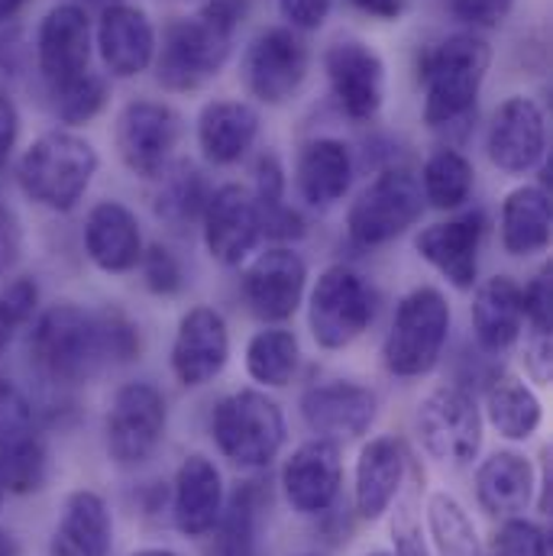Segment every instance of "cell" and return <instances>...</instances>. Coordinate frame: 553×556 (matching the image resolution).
<instances>
[{
  "instance_id": "1",
  "label": "cell",
  "mask_w": 553,
  "mask_h": 556,
  "mask_svg": "<svg viewBox=\"0 0 553 556\" xmlns=\"http://www.w3.org/2000/svg\"><path fill=\"white\" fill-rule=\"evenodd\" d=\"M250 0H204L191 16L165 23L155 46V81L172 94H191L211 85L234 55L237 29Z\"/></svg>"
},
{
  "instance_id": "2",
  "label": "cell",
  "mask_w": 553,
  "mask_h": 556,
  "mask_svg": "<svg viewBox=\"0 0 553 556\" xmlns=\"http://www.w3.org/2000/svg\"><path fill=\"white\" fill-rule=\"evenodd\" d=\"M492 46L479 33H450L427 46L417 59V85L424 91L420 117L430 130H453L476 114Z\"/></svg>"
},
{
  "instance_id": "3",
  "label": "cell",
  "mask_w": 553,
  "mask_h": 556,
  "mask_svg": "<svg viewBox=\"0 0 553 556\" xmlns=\"http://www.w3.org/2000/svg\"><path fill=\"white\" fill-rule=\"evenodd\" d=\"M29 356L36 372L59 389L95 382L111 366L101 314L72 301L46 307L29 330Z\"/></svg>"
},
{
  "instance_id": "4",
  "label": "cell",
  "mask_w": 553,
  "mask_h": 556,
  "mask_svg": "<svg viewBox=\"0 0 553 556\" xmlns=\"http://www.w3.org/2000/svg\"><path fill=\"white\" fill-rule=\"evenodd\" d=\"M217 453L243 469L263 472L276 463L288 440V420L266 389H237L224 395L208 420Z\"/></svg>"
},
{
  "instance_id": "5",
  "label": "cell",
  "mask_w": 553,
  "mask_h": 556,
  "mask_svg": "<svg viewBox=\"0 0 553 556\" xmlns=\"http://www.w3.org/2000/svg\"><path fill=\"white\" fill-rule=\"evenodd\" d=\"M101 168L98 149L72 130H49L23 152L16 181L29 201L46 211L68 214L88 194Z\"/></svg>"
},
{
  "instance_id": "6",
  "label": "cell",
  "mask_w": 553,
  "mask_h": 556,
  "mask_svg": "<svg viewBox=\"0 0 553 556\" xmlns=\"http://www.w3.org/2000/svg\"><path fill=\"white\" fill-rule=\"evenodd\" d=\"M453 327V307L433 285H417L402 294L389 333L382 340V366L395 379L430 376L447 350Z\"/></svg>"
},
{
  "instance_id": "7",
  "label": "cell",
  "mask_w": 553,
  "mask_h": 556,
  "mask_svg": "<svg viewBox=\"0 0 553 556\" xmlns=\"http://www.w3.org/2000/svg\"><path fill=\"white\" fill-rule=\"evenodd\" d=\"M424 194L417 172L402 162H389L353 198L347 211V233L356 247L376 250L405 237L424 214Z\"/></svg>"
},
{
  "instance_id": "8",
  "label": "cell",
  "mask_w": 553,
  "mask_h": 556,
  "mask_svg": "<svg viewBox=\"0 0 553 556\" xmlns=\"http://www.w3.org/2000/svg\"><path fill=\"white\" fill-rule=\"evenodd\" d=\"M376 320V291L347 263L327 266L307 294V330L327 353L353 346Z\"/></svg>"
},
{
  "instance_id": "9",
  "label": "cell",
  "mask_w": 553,
  "mask_h": 556,
  "mask_svg": "<svg viewBox=\"0 0 553 556\" xmlns=\"http://www.w3.org/2000/svg\"><path fill=\"white\" fill-rule=\"evenodd\" d=\"M415 433L427 459L437 466L463 469L482 453L486 420L476 395L463 386H437L420 399L415 412Z\"/></svg>"
},
{
  "instance_id": "10",
  "label": "cell",
  "mask_w": 553,
  "mask_h": 556,
  "mask_svg": "<svg viewBox=\"0 0 553 556\" xmlns=\"http://www.w3.org/2000/svg\"><path fill=\"white\" fill-rule=\"evenodd\" d=\"M168 433V402L159 386L134 379L124 382L108 402L104 450L117 469L146 466Z\"/></svg>"
},
{
  "instance_id": "11",
  "label": "cell",
  "mask_w": 553,
  "mask_h": 556,
  "mask_svg": "<svg viewBox=\"0 0 553 556\" xmlns=\"http://www.w3.org/2000/svg\"><path fill=\"white\" fill-rule=\"evenodd\" d=\"M181 137L185 117L172 104L149 98L124 104L114 124V146L121 162L127 165V172L146 181H155L175 162V149Z\"/></svg>"
},
{
  "instance_id": "12",
  "label": "cell",
  "mask_w": 553,
  "mask_h": 556,
  "mask_svg": "<svg viewBox=\"0 0 553 556\" xmlns=\"http://www.w3.org/2000/svg\"><path fill=\"white\" fill-rule=\"evenodd\" d=\"M311 72V49L301 39V33L288 26L263 29L243 52L240 78L250 98H256L266 108L288 104Z\"/></svg>"
},
{
  "instance_id": "13",
  "label": "cell",
  "mask_w": 553,
  "mask_h": 556,
  "mask_svg": "<svg viewBox=\"0 0 553 556\" xmlns=\"http://www.w3.org/2000/svg\"><path fill=\"white\" fill-rule=\"evenodd\" d=\"M324 72L337 111L350 124H373L386 104V62L363 39H337L324 52Z\"/></svg>"
},
{
  "instance_id": "14",
  "label": "cell",
  "mask_w": 553,
  "mask_h": 556,
  "mask_svg": "<svg viewBox=\"0 0 553 556\" xmlns=\"http://www.w3.org/2000/svg\"><path fill=\"white\" fill-rule=\"evenodd\" d=\"M281 495L301 518H324L337 508L343 489V450L334 440L311 437L298 443L281 466Z\"/></svg>"
},
{
  "instance_id": "15",
  "label": "cell",
  "mask_w": 553,
  "mask_h": 556,
  "mask_svg": "<svg viewBox=\"0 0 553 556\" xmlns=\"http://www.w3.org/2000/svg\"><path fill=\"white\" fill-rule=\"evenodd\" d=\"M230 363V327L211 304H194L181 314L168 350V366L178 386L204 389Z\"/></svg>"
},
{
  "instance_id": "16",
  "label": "cell",
  "mask_w": 553,
  "mask_h": 556,
  "mask_svg": "<svg viewBox=\"0 0 553 556\" xmlns=\"http://www.w3.org/2000/svg\"><path fill=\"white\" fill-rule=\"evenodd\" d=\"M201 237L214 263L227 269L247 263L263 240V220L253 191L237 181L211 188V198L201 214Z\"/></svg>"
},
{
  "instance_id": "17",
  "label": "cell",
  "mask_w": 553,
  "mask_h": 556,
  "mask_svg": "<svg viewBox=\"0 0 553 556\" xmlns=\"http://www.w3.org/2000/svg\"><path fill=\"white\" fill-rule=\"evenodd\" d=\"M486 155L505 175H528L548 159V117L535 98H505L486 130Z\"/></svg>"
},
{
  "instance_id": "18",
  "label": "cell",
  "mask_w": 553,
  "mask_h": 556,
  "mask_svg": "<svg viewBox=\"0 0 553 556\" xmlns=\"http://www.w3.org/2000/svg\"><path fill=\"white\" fill-rule=\"evenodd\" d=\"M91 52H95V33L85 7L59 3L39 20L36 68L46 81V91H55L91 72Z\"/></svg>"
},
{
  "instance_id": "19",
  "label": "cell",
  "mask_w": 553,
  "mask_h": 556,
  "mask_svg": "<svg viewBox=\"0 0 553 556\" xmlns=\"http://www.w3.org/2000/svg\"><path fill=\"white\" fill-rule=\"evenodd\" d=\"M298 408L314 437L347 443L373 430L379 417V395L376 389L353 382V379H327V382L307 386L301 392Z\"/></svg>"
},
{
  "instance_id": "20",
  "label": "cell",
  "mask_w": 553,
  "mask_h": 556,
  "mask_svg": "<svg viewBox=\"0 0 553 556\" xmlns=\"http://www.w3.org/2000/svg\"><path fill=\"white\" fill-rule=\"evenodd\" d=\"M243 301L263 324H285L298 314L307 291V263L291 247H269L243 269Z\"/></svg>"
},
{
  "instance_id": "21",
  "label": "cell",
  "mask_w": 553,
  "mask_h": 556,
  "mask_svg": "<svg viewBox=\"0 0 553 556\" xmlns=\"http://www.w3.org/2000/svg\"><path fill=\"white\" fill-rule=\"evenodd\" d=\"M486 230H489L486 214L473 207L450 220L424 227L415 237V250L456 291H473L479 285V253H482Z\"/></svg>"
},
{
  "instance_id": "22",
  "label": "cell",
  "mask_w": 553,
  "mask_h": 556,
  "mask_svg": "<svg viewBox=\"0 0 553 556\" xmlns=\"http://www.w3.org/2000/svg\"><path fill=\"white\" fill-rule=\"evenodd\" d=\"M227 502V485L208 453H188L172 479V525L181 538L201 541L214 531Z\"/></svg>"
},
{
  "instance_id": "23",
  "label": "cell",
  "mask_w": 553,
  "mask_h": 556,
  "mask_svg": "<svg viewBox=\"0 0 553 556\" xmlns=\"http://www.w3.org/2000/svg\"><path fill=\"white\" fill-rule=\"evenodd\" d=\"M409 479V450L399 437H369L353 466V511L363 521H382Z\"/></svg>"
},
{
  "instance_id": "24",
  "label": "cell",
  "mask_w": 553,
  "mask_h": 556,
  "mask_svg": "<svg viewBox=\"0 0 553 556\" xmlns=\"http://www.w3.org/2000/svg\"><path fill=\"white\" fill-rule=\"evenodd\" d=\"M95 46L111 78H139L152 68L159 33L142 7L124 0L101 10Z\"/></svg>"
},
{
  "instance_id": "25",
  "label": "cell",
  "mask_w": 553,
  "mask_h": 556,
  "mask_svg": "<svg viewBox=\"0 0 553 556\" xmlns=\"http://www.w3.org/2000/svg\"><path fill=\"white\" fill-rule=\"evenodd\" d=\"M473 489L479 508L495 518H518L535 505L538 492V469L535 463L518 450H495L486 459H479L473 472Z\"/></svg>"
},
{
  "instance_id": "26",
  "label": "cell",
  "mask_w": 553,
  "mask_h": 556,
  "mask_svg": "<svg viewBox=\"0 0 553 556\" xmlns=\"http://www.w3.org/2000/svg\"><path fill=\"white\" fill-rule=\"evenodd\" d=\"M85 253L108 276H127L146 250L139 217L124 201H98L85 217Z\"/></svg>"
},
{
  "instance_id": "27",
  "label": "cell",
  "mask_w": 553,
  "mask_h": 556,
  "mask_svg": "<svg viewBox=\"0 0 553 556\" xmlns=\"http://www.w3.org/2000/svg\"><path fill=\"white\" fill-rule=\"evenodd\" d=\"M356 175L353 149L337 137L307 139L294 162V188L307 207L327 211L350 194Z\"/></svg>"
},
{
  "instance_id": "28",
  "label": "cell",
  "mask_w": 553,
  "mask_h": 556,
  "mask_svg": "<svg viewBox=\"0 0 553 556\" xmlns=\"http://www.w3.org/2000/svg\"><path fill=\"white\" fill-rule=\"evenodd\" d=\"M114 515L101 492L75 489L62 502V515L49 538V556H111Z\"/></svg>"
},
{
  "instance_id": "29",
  "label": "cell",
  "mask_w": 553,
  "mask_h": 556,
  "mask_svg": "<svg viewBox=\"0 0 553 556\" xmlns=\"http://www.w3.org/2000/svg\"><path fill=\"white\" fill-rule=\"evenodd\" d=\"M260 124H263L260 121V111L250 101H237V98L208 101L201 108L198 127H194L198 149L217 168L237 165L256 146Z\"/></svg>"
},
{
  "instance_id": "30",
  "label": "cell",
  "mask_w": 553,
  "mask_h": 556,
  "mask_svg": "<svg viewBox=\"0 0 553 556\" xmlns=\"http://www.w3.org/2000/svg\"><path fill=\"white\" fill-rule=\"evenodd\" d=\"M266 508L269 489L260 479L234 489L211 531L208 556H266Z\"/></svg>"
},
{
  "instance_id": "31",
  "label": "cell",
  "mask_w": 553,
  "mask_h": 556,
  "mask_svg": "<svg viewBox=\"0 0 553 556\" xmlns=\"http://www.w3.org/2000/svg\"><path fill=\"white\" fill-rule=\"evenodd\" d=\"M473 333L482 353L502 356L525 333L521 285L512 276H492L476 285L473 294Z\"/></svg>"
},
{
  "instance_id": "32",
  "label": "cell",
  "mask_w": 553,
  "mask_h": 556,
  "mask_svg": "<svg viewBox=\"0 0 553 556\" xmlns=\"http://www.w3.org/2000/svg\"><path fill=\"white\" fill-rule=\"evenodd\" d=\"M482 420L505 440L525 443L544 424V402L538 392L515 372L495 369L482 382Z\"/></svg>"
},
{
  "instance_id": "33",
  "label": "cell",
  "mask_w": 553,
  "mask_h": 556,
  "mask_svg": "<svg viewBox=\"0 0 553 556\" xmlns=\"http://www.w3.org/2000/svg\"><path fill=\"white\" fill-rule=\"evenodd\" d=\"M551 191L541 185H521L505 194L499 211V243L508 256L528 260L551 247Z\"/></svg>"
},
{
  "instance_id": "34",
  "label": "cell",
  "mask_w": 553,
  "mask_h": 556,
  "mask_svg": "<svg viewBox=\"0 0 553 556\" xmlns=\"http://www.w3.org/2000/svg\"><path fill=\"white\" fill-rule=\"evenodd\" d=\"M208 198H211V185L204 172L188 159H175L155 178L152 211L168 230H188L191 224H201Z\"/></svg>"
},
{
  "instance_id": "35",
  "label": "cell",
  "mask_w": 553,
  "mask_h": 556,
  "mask_svg": "<svg viewBox=\"0 0 553 556\" xmlns=\"http://www.w3.org/2000/svg\"><path fill=\"white\" fill-rule=\"evenodd\" d=\"M424 525H427V544L433 556H482L486 544L476 531L473 515L466 505L450 492H430L424 505Z\"/></svg>"
},
{
  "instance_id": "36",
  "label": "cell",
  "mask_w": 553,
  "mask_h": 556,
  "mask_svg": "<svg viewBox=\"0 0 553 556\" xmlns=\"http://www.w3.org/2000/svg\"><path fill=\"white\" fill-rule=\"evenodd\" d=\"M243 366L260 389H288L301 369V343L294 330H285L278 324L256 330L247 343Z\"/></svg>"
},
{
  "instance_id": "37",
  "label": "cell",
  "mask_w": 553,
  "mask_h": 556,
  "mask_svg": "<svg viewBox=\"0 0 553 556\" xmlns=\"http://www.w3.org/2000/svg\"><path fill=\"white\" fill-rule=\"evenodd\" d=\"M417 181H420L424 204H430L437 211H460L473 198L476 168L460 149L440 146L424 159Z\"/></svg>"
},
{
  "instance_id": "38",
  "label": "cell",
  "mask_w": 553,
  "mask_h": 556,
  "mask_svg": "<svg viewBox=\"0 0 553 556\" xmlns=\"http://www.w3.org/2000/svg\"><path fill=\"white\" fill-rule=\"evenodd\" d=\"M52 472L49 446L39 433L0 446V485L7 495H36L46 489Z\"/></svg>"
},
{
  "instance_id": "39",
  "label": "cell",
  "mask_w": 553,
  "mask_h": 556,
  "mask_svg": "<svg viewBox=\"0 0 553 556\" xmlns=\"http://www.w3.org/2000/svg\"><path fill=\"white\" fill-rule=\"evenodd\" d=\"M52 98V111L55 117L65 124V127H81V124H91L104 108H108V98H111V88H108V78L98 75V72H85L81 78L49 91Z\"/></svg>"
},
{
  "instance_id": "40",
  "label": "cell",
  "mask_w": 553,
  "mask_h": 556,
  "mask_svg": "<svg viewBox=\"0 0 553 556\" xmlns=\"http://www.w3.org/2000/svg\"><path fill=\"white\" fill-rule=\"evenodd\" d=\"M482 556H551V538H548L544 525H538L525 515L505 518V521H499Z\"/></svg>"
},
{
  "instance_id": "41",
  "label": "cell",
  "mask_w": 553,
  "mask_h": 556,
  "mask_svg": "<svg viewBox=\"0 0 553 556\" xmlns=\"http://www.w3.org/2000/svg\"><path fill=\"white\" fill-rule=\"evenodd\" d=\"M137 269L142 276V285L155 298H178L188 285V273H185L181 260L165 243H146Z\"/></svg>"
},
{
  "instance_id": "42",
  "label": "cell",
  "mask_w": 553,
  "mask_h": 556,
  "mask_svg": "<svg viewBox=\"0 0 553 556\" xmlns=\"http://www.w3.org/2000/svg\"><path fill=\"white\" fill-rule=\"evenodd\" d=\"M39 415L29 395L7 376H0V446L39 433Z\"/></svg>"
},
{
  "instance_id": "43",
  "label": "cell",
  "mask_w": 553,
  "mask_h": 556,
  "mask_svg": "<svg viewBox=\"0 0 553 556\" xmlns=\"http://www.w3.org/2000/svg\"><path fill=\"white\" fill-rule=\"evenodd\" d=\"M101 324H104V340H108V353H111V366H127L137 363L142 353V333L139 324L117 304H108L98 311Z\"/></svg>"
},
{
  "instance_id": "44",
  "label": "cell",
  "mask_w": 553,
  "mask_h": 556,
  "mask_svg": "<svg viewBox=\"0 0 553 556\" xmlns=\"http://www.w3.org/2000/svg\"><path fill=\"white\" fill-rule=\"evenodd\" d=\"M521 311L528 333H553V281L551 266L521 285Z\"/></svg>"
},
{
  "instance_id": "45",
  "label": "cell",
  "mask_w": 553,
  "mask_h": 556,
  "mask_svg": "<svg viewBox=\"0 0 553 556\" xmlns=\"http://www.w3.org/2000/svg\"><path fill=\"white\" fill-rule=\"evenodd\" d=\"M285 185H288V178H285V165H281V159H278L276 152H263V155L256 159V168H253V188H250V191H253V198H256L260 217L285 204Z\"/></svg>"
},
{
  "instance_id": "46",
  "label": "cell",
  "mask_w": 553,
  "mask_h": 556,
  "mask_svg": "<svg viewBox=\"0 0 553 556\" xmlns=\"http://www.w3.org/2000/svg\"><path fill=\"white\" fill-rule=\"evenodd\" d=\"M512 10H515V0H450L453 20L463 23L469 33L499 29Z\"/></svg>"
},
{
  "instance_id": "47",
  "label": "cell",
  "mask_w": 553,
  "mask_h": 556,
  "mask_svg": "<svg viewBox=\"0 0 553 556\" xmlns=\"http://www.w3.org/2000/svg\"><path fill=\"white\" fill-rule=\"evenodd\" d=\"M33 0H0V72L20 68L23 59V13Z\"/></svg>"
},
{
  "instance_id": "48",
  "label": "cell",
  "mask_w": 553,
  "mask_h": 556,
  "mask_svg": "<svg viewBox=\"0 0 553 556\" xmlns=\"http://www.w3.org/2000/svg\"><path fill=\"white\" fill-rule=\"evenodd\" d=\"M334 10V0H278V13L288 29L294 33H314L327 23Z\"/></svg>"
},
{
  "instance_id": "49",
  "label": "cell",
  "mask_w": 553,
  "mask_h": 556,
  "mask_svg": "<svg viewBox=\"0 0 553 556\" xmlns=\"http://www.w3.org/2000/svg\"><path fill=\"white\" fill-rule=\"evenodd\" d=\"M20 256H23V224L16 211L7 201H0V281L20 266Z\"/></svg>"
},
{
  "instance_id": "50",
  "label": "cell",
  "mask_w": 553,
  "mask_h": 556,
  "mask_svg": "<svg viewBox=\"0 0 553 556\" xmlns=\"http://www.w3.org/2000/svg\"><path fill=\"white\" fill-rule=\"evenodd\" d=\"M525 372L535 386L548 389L553 372V333H528L525 350H521Z\"/></svg>"
},
{
  "instance_id": "51",
  "label": "cell",
  "mask_w": 553,
  "mask_h": 556,
  "mask_svg": "<svg viewBox=\"0 0 553 556\" xmlns=\"http://www.w3.org/2000/svg\"><path fill=\"white\" fill-rule=\"evenodd\" d=\"M392 556H433L430 554V544L417 525L415 511L409 505H402L395 511V521H392Z\"/></svg>"
},
{
  "instance_id": "52",
  "label": "cell",
  "mask_w": 553,
  "mask_h": 556,
  "mask_svg": "<svg viewBox=\"0 0 553 556\" xmlns=\"http://www.w3.org/2000/svg\"><path fill=\"white\" fill-rule=\"evenodd\" d=\"M0 298H3V304L10 307V314L16 317V324L23 327L26 320H33V314H36V307H39V285H36V278L20 276L3 288Z\"/></svg>"
},
{
  "instance_id": "53",
  "label": "cell",
  "mask_w": 553,
  "mask_h": 556,
  "mask_svg": "<svg viewBox=\"0 0 553 556\" xmlns=\"http://www.w3.org/2000/svg\"><path fill=\"white\" fill-rule=\"evenodd\" d=\"M16 137H20V111L13 104V98L7 91H0V168L7 165Z\"/></svg>"
},
{
  "instance_id": "54",
  "label": "cell",
  "mask_w": 553,
  "mask_h": 556,
  "mask_svg": "<svg viewBox=\"0 0 553 556\" xmlns=\"http://www.w3.org/2000/svg\"><path fill=\"white\" fill-rule=\"evenodd\" d=\"M353 10H360L363 16H373L379 23H395L405 16L409 0H350Z\"/></svg>"
},
{
  "instance_id": "55",
  "label": "cell",
  "mask_w": 553,
  "mask_h": 556,
  "mask_svg": "<svg viewBox=\"0 0 553 556\" xmlns=\"http://www.w3.org/2000/svg\"><path fill=\"white\" fill-rule=\"evenodd\" d=\"M16 317L10 314V307L3 304V298H0V356L7 353V346H10V340H13V333H16Z\"/></svg>"
},
{
  "instance_id": "56",
  "label": "cell",
  "mask_w": 553,
  "mask_h": 556,
  "mask_svg": "<svg viewBox=\"0 0 553 556\" xmlns=\"http://www.w3.org/2000/svg\"><path fill=\"white\" fill-rule=\"evenodd\" d=\"M20 554H23V547H20L16 534H13V531H7V528H0V556H20Z\"/></svg>"
},
{
  "instance_id": "57",
  "label": "cell",
  "mask_w": 553,
  "mask_h": 556,
  "mask_svg": "<svg viewBox=\"0 0 553 556\" xmlns=\"http://www.w3.org/2000/svg\"><path fill=\"white\" fill-rule=\"evenodd\" d=\"M130 556H181L178 551H168V547H142L137 554Z\"/></svg>"
},
{
  "instance_id": "58",
  "label": "cell",
  "mask_w": 553,
  "mask_h": 556,
  "mask_svg": "<svg viewBox=\"0 0 553 556\" xmlns=\"http://www.w3.org/2000/svg\"><path fill=\"white\" fill-rule=\"evenodd\" d=\"M366 556H392V554H389V551H369Z\"/></svg>"
},
{
  "instance_id": "59",
  "label": "cell",
  "mask_w": 553,
  "mask_h": 556,
  "mask_svg": "<svg viewBox=\"0 0 553 556\" xmlns=\"http://www.w3.org/2000/svg\"><path fill=\"white\" fill-rule=\"evenodd\" d=\"M3 498H7V492H3V485H0V508H3Z\"/></svg>"
},
{
  "instance_id": "60",
  "label": "cell",
  "mask_w": 553,
  "mask_h": 556,
  "mask_svg": "<svg viewBox=\"0 0 553 556\" xmlns=\"http://www.w3.org/2000/svg\"><path fill=\"white\" fill-rule=\"evenodd\" d=\"M298 556H314V554H298Z\"/></svg>"
}]
</instances>
